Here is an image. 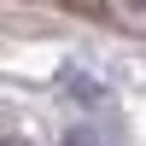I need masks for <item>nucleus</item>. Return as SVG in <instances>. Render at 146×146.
I'll return each mask as SVG.
<instances>
[{
  "instance_id": "f257e3e1",
  "label": "nucleus",
  "mask_w": 146,
  "mask_h": 146,
  "mask_svg": "<svg viewBox=\"0 0 146 146\" xmlns=\"http://www.w3.org/2000/svg\"><path fill=\"white\" fill-rule=\"evenodd\" d=\"M117 12H123L129 23H135V29H146V0H111Z\"/></svg>"
},
{
  "instance_id": "7ed1b4c3",
  "label": "nucleus",
  "mask_w": 146,
  "mask_h": 146,
  "mask_svg": "<svg viewBox=\"0 0 146 146\" xmlns=\"http://www.w3.org/2000/svg\"><path fill=\"white\" fill-rule=\"evenodd\" d=\"M0 146H29V140H12V135H0Z\"/></svg>"
},
{
  "instance_id": "f03ea898",
  "label": "nucleus",
  "mask_w": 146,
  "mask_h": 146,
  "mask_svg": "<svg viewBox=\"0 0 146 146\" xmlns=\"http://www.w3.org/2000/svg\"><path fill=\"white\" fill-rule=\"evenodd\" d=\"M64 146H105V135H94V129H70Z\"/></svg>"
}]
</instances>
